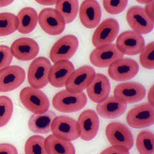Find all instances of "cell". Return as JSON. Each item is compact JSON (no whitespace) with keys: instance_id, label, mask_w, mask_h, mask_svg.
<instances>
[{"instance_id":"obj_23","label":"cell","mask_w":154,"mask_h":154,"mask_svg":"<svg viewBox=\"0 0 154 154\" xmlns=\"http://www.w3.org/2000/svg\"><path fill=\"white\" fill-rule=\"evenodd\" d=\"M55 117V113L51 111H47L43 113L34 114L28 120L29 129L36 134L48 133L51 131V125Z\"/></svg>"},{"instance_id":"obj_25","label":"cell","mask_w":154,"mask_h":154,"mask_svg":"<svg viewBox=\"0 0 154 154\" xmlns=\"http://www.w3.org/2000/svg\"><path fill=\"white\" fill-rule=\"evenodd\" d=\"M47 154H75V148L71 141L60 139L53 134L45 139Z\"/></svg>"},{"instance_id":"obj_27","label":"cell","mask_w":154,"mask_h":154,"mask_svg":"<svg viewBox=\"0 0 154 154\" xmlns=\"http://www.w3.org/2000/svg\"><path fill=\"white\" fill-rule=\"evenodd\" d=\"M153 133L150 131H142L137 136L136 147L140 154H154Z\"/></svg>"},{"instance_id":"obj_30","label":"cell","mask_w":154,"mask_h":154,"mask_svg":"<svg viewBox=\"0 0 154 154\" xmlns=\"http://www.w3.org/2000/svg\"><path fill=\"white\" fill-rule=\"evenodd\" d=\"M14 111L12 100L7 96H0V127L6 125L11 119Z\"/></svg>"},{"instance_id":"obj_6","label":"cell","mask_w":154,"mask_h":154,"mask_svg":"<svg viewBox=\"0 0 154 154\" xmlns=\"http://www.w3.org/2000/svg\"><path fill=\"white\" fill-rule=\"evenodd\" d=\"M107 139L112 146H121L129 150L133 145V137L131 131L120 122H113L105 129Z\"/></svg>"},{"instance_id":"obj_37","label":"cell","mask_w":154,"mask_h":154,"mask_svg":"<svg viewBox=\"0 0 154 154\" xmlns=\"http://www.w3.org/2000/svg\"><path fill=\"white\" fill-rule=\"evenodd\" d=\"M148 103L154 106V86L152 85L148 92Z\"/></svg>"},{"instance_id":"obj_17","label":"cell","mask_w":154,"mask_h":154,"mask_svg":"<svg viewBox=\"0 0 154 154\" xmlns=\"http://www.w3.org/2000/svg\"><path fill=\"white\" fill-rule=\"evenodd\" d=\"M77 124L79 128L80 137L82 140L91 141L97 135L99 130L100 120L95 111L87 109L82 112Z\"/></svg>"},{"instance_id":"obj_12","label":"cell","mask_w":154,"mask_h":154,"mask_svg":"<svg viewBox=\"0 0 154 154\" xmlns=\"http://www.w3.org/2000/svg\"><path fill=\"white\" fill-rule=\"evenodd\" d=\"M123 56L124 54L118 50L116 44H109L98 46L91 53L89 58L94 66L105 68L116 60L123 58Z\"/></svg>"},{"instance_id":"obj_18","label":"cell","mask_w":154,"mask_h":154,"mask_svg":"<svg viewBox=\"0 0 154 154\" xmlns=\"http://www.w3.org/2000/svg\"><path fill=\"white\" fill-rule=\"evenodd\" d=\"M79 17L82 24L92 29L100 24L101 17L100 5L96 0H84L79 8Z\"/></svg>"},{"instance_id":"obj_24","label":"cell","mask_w":154,"mask_h":154,"mask_svg":"<svg viewBox=\"0 0 154 154\" xmlns=\"http://www.w3.org/2000/svg\"><path fill=\"white\" fill-rule=\"evenodd\" d=\"M18 32L22 34H28L32 32L37 26L38 14L36 10L32 7H25L18 12Z\"/></svg>"},{"instance_id":"obj_21","label":"cell","mask_w":154,"mask_h":154,"mask_svg":"<svg viewBox=\"0 0 154 154\" xmlns=\"http://www.w3.org/2000/svg\"><path fill=\"white\" fill-rule=\"evenodd\" d=\"M86 90L89 98L92 102L98 103L109 96L110 81L106 75L102 74H96Z\"/></svg>"},{"instance_id":"obj_7","label":"cell","mask_w":154,"mask_h":154,"mask_svg":"<svg viewBox=\"0 0 154 154\" xmlns=\"http://www.w3.org/2000/svg\"><path fill=\"white\" fill-rule=\"evenodd\" d=\"M38 22L40 28L47 34L58 35L66 28V22L62 15L55 8H46L38 15Z\"/></svg>"},{"instance_id":"obj_28","label":"cell","mask_w":154,"mask_h":154,"mask_svg":"<svg viewBox=\"0 0 154 154\" xmlns=\"http://www.w3.org/2000/svg\"><path fill=\"white\" fill-rule=\"evenodd\" d=\"M18 26L16 15L9 12L0 13V37L13 33L18 29Z\"/></svg>"},{"instance_id":"obj_4","label":"cell","mask_w":154,"mask_h":154,"mask_svg":"<svg viewBox=\"0 0 154 154\" xmlns=\"http://www.w3.org/2000/svg\"><path fill=\"white\" fill-rule=\"evenodd\" d=\"M52 134L60 139L74 141L80 137V131L77 122L68 116H56L51 125Z\"/></svg>"},{"instance_id":"obj_40","label":"cell","mask_w":154,"mask_h":154,"mask_svg":"<svg viewBox=\"0 0 154 154\" xmlns=\"http://www.w3.org/2000/svg\"><path fill=\"white\" fill-rule=\"evenodd\" d=\"M136 1L140 3H144V4H146L149 2H153L154 1V0H136Z\"/></svg>"},{"instance_id":"obj_14","label":"cell","mask_w":154,"mask_h":154,"mask_svg":"<svg viewBox=\"0 0 154 154\" xmlns=\"http://www.w3.org/2000/svg\"><path fill=\"white\" fill-rule=\"evenodd\" d=\"M120 24L114 19H107L98 26L92 37L95 47L112 44L118 35Z\"/></svg>"},{"instance_id":"obj_19","label":"cell","mask_w":154,"mask_h":154,"mask_svg":"<svg viewBox=\"0 0 154 154\" xmlns=\"http://www.w3.org/2000/svg\"><path fill=\"white\" fill-rule=\"evenodd\" d=\"M10 51L13 56L20 61H30L36 58L39 52V46L32 38H20L12 44Z\"/></svg>"},{"instance_id":"obj_8","label":"cell","mask_w":154,"mask_h":154,"mask_svg":"<svg viewBox=\"0 0 154 154\" xmlns=\"http://www.w3.org/2000/svg\"><path fill=\"white\" fill-rule=\"evenodd\" d=\"M126 120L128 125L136 129L151 126L154 123V106L148 103L137 105L128 112Z\"/></svg>"},{"instance_id":"obj_38","label":"cell","mask_w":154,"mask_h":154,"mask_svg":"<svg viewBox=\"0 0 154 154\" xmlns=\"http://www.w3.org/2000/svg\"><path fill=\"white\" fill-rule=\"evenodd\" d=\"M35 1L42 5H53L56 4L58 0H35Z\"/></svg>"},{"instance_id":"obj_33","label":"cell","mask_w":154,"mask_h":154,"mask_svg":"<svg viewBox=\"0 0 154 154\" xmlns=\"http://www.w3.org/2000/svg\"><path fill=\"white\" fill-rule=\"evenodd\" d=\"M13 55L10 48L7 45H0V70L11 64Z\"/></svg>"},{"instance_id":"obj_15","label":"cell","mask_w":154,"mask_h":154,"mask_svg":"<svg viewBox=\"0 0 154 154\" xmlns=\"http://www.w3.org/2000/svg\"><path fill=\"white\" fill-rule=\"evenodd\" d=\"M127 21L134 32L141 35L148 34L153 30L154 21L146 14L144 8L133 6L128 10Z\"/></svg>"},{"instance_id":"obj_34","label":"cell","mask_w":154,"mask_h":154,"mask_svg":"<svg viewBox=\"0 0 154 154\" xmlns=\"http://www.w3.org/2000/svg\"><path fill=\"white\" fill-rule=\"evenodd\" d=\"M100 154H130V152L127 148L112 145L105 148Z\"/></svg>"},{"instance_id":"obj_16","label":"cell","mask_w":154,"mask_h":154,"mask_svg":"<svg viewBox=\"0 0 154 154\" xmlns=\"http://www.w3.org/2000/svg\"><path fill=\"white\" fill-rule=\"evenodd\" d=\"M24 70L18 65L7 66L0 70V92L13 91L21 85L25 80Z\"/></svg>"},{"instance_id":"obj_35","label":"cell","mask_w":154,"mask_h":154,"mask_svg":"<svg viewBox=\"0 0 154 154\" xmlns=\"http://www.w3.org/2000/svg\"><path fill=\"white\" fill-rule=\"evenodd\" d=\"M0 154H18L16 148L9 143H0Z\"/></svg>"},{"instance_id":"obj_13","label":"cell","mask_w":154,"mask_h":154,"mask_svg":"<svg viewBox=\"0 0 154 154\" xmlns=\"http://www.w3.org/2000/svg\"><path fill=\"white\" fill-rule=\"evenodd\" d=\"M140 66L137 61L130 58H120L109 66V75L116 81H124L132 79L137 74Z\"/></svg>"},{"instance_id":"obj_3","label":"cell","mask_w":154,"mask_h":154,"mask_svg":"<svg viewBox=\"0 0 154 154\" xmlns=\"http://www.w3.org/2000/svg\"><path fill=\"white\" fill-rule=\"evenodd\" d=\"M51 65L50 61L45 57L35 58L29 66L28 81L34 88L41 89L49 83V74Z\"/></svg>"},{"instance_id":"obj_39","label":"cell","mask_w":154,"mask_h":154,"mask_svg":"<svg viewBox=\"0 0 154 154\" xmlns=\"http://www.w3.org/2000/svg\"><path fill=\"white\" fill-rule=\"evenodd\" d=\"M14 2V0H0V7H7L12 3Z\"/></svg>"},{"instance_id":"obj_36","label":"cell","mask_w":154,"mask_h":154,"mask_svg":"<svg viewBox=\"0 0 154 154\" xmlns=\"http://www.w3.org/2000/svg\"><path fill=\"white\" fill-rule=\"evenodd\" d=\"M144 9L149 18L154 21V1L146 3Z\"/></svg>"},{"instance_id":"obj_20","label":"cell","mask_w":154,"mask_h":154,"mask_svg":"<svg viewBox=\"0 0 154 154\" xmlns=\"http://www.w3.org/2000/svg\"><path fill=\"white\" fill-rule=\"evenodd\" d=\"M74 70L75 66L70 61H56L50 69L49 83L56 88H63Z\"/></svg>"},{"instance_id":"obj_31","label":"cell","mask_w":154,"mask_h":154,"mask_svg":"<svg viewBox=\"0 0 154 154\" xmlns=\"http://www.w3.org/2000/svg\"><path fill=\"white\" fill-rule=\"evenodd\" d=\"M140 60L141 65L147 69L154 68V42H152L143 48L140 53Z\"/></svg>"},{"instance_id":"obj_29","label":"cell","mask_w":154,"mask_h":154,"mask_svg":"<svg viewBox=\"0 0 154 154\" xmlns=\"http://www.w3.org/2000/svg\"><path fill=\"white\" fill-rule=\"evenodd\" d=\"M25 154H47L45 148V139L41 136H30L25 143Z\"/></svg>"},{"instance_id":"obj_22","label":"cell","mask_w":154,"mask_h":154,"mask_svg":"<svg viewBox=\"0 0 154 154\" xmlns=\"http://www.w3.org/2000/svg\"><path fill=\"white\" fill-rule=\"evenodd\" d=\"M127 107V104L111 96L97 103L96 109L98 114L101 117L113 119L121 116L125 112Z\"/></svg>"},{"instance_id":"obj_11","label":"cell","mask_w":154,"mask_h":154,"mask_svg":"<svg viewBox=\"0 0 154 154\" xmlns=\"http://www.w3.org/2000/svg\"><path fill=\"white\" fill-rule=\"evenodd\" d=\"M116 45L122 54L132 56L141 52L145 42L142 35L134 31H126L118 36Z\"/></svg>"},{"instance_id":"obj_10","label":"cell","mask_w":154,"mask_h":154,"mask_svg":"<svg viewBox=\"0 0 154 154\" xmlns=\"http://www.w3.org/2000/svg\"><path fill=\"white\" fill-rule=\"evenodd\" d=\"M146 95V89L137 82H125L117 85L114 97L125 104H132L142 100Z\"/></svg>"},{"instance_id":"obj_5","label":"cell","mask_w":154,"mask_h":154,"mask_svg":"<svg viewBox=\"0 0 154 154\" xmlns=\"http://www.w3.org/2000/svg\"><path fill=\"white\" fill-rule=\"evenodd\" d=\"M79 44V40L75 35L64 36L56 41L50 49V60L53 63L59 61L69 60L76 52Z\"/></svg>"},{"instance_id":"obj_2","label":"cell","mask_w":154,"mask_h":154,"mask_svg":"<svg viewBox=\"0 0 154 154\" xmlns=\"http://www.w3.org/2000/svg\"><path fill=\"white\" fill-rule=\"evenodd\" d=\"M19 99L25 108L34 114L43 113L49 109V99L40 89L25 87L20 91Z\"/></svg>"},{"instance_id":"obj_9","label":"cell","mask_w":154,"mask_h":154,"mask_svg":"<svg viewBox=\"0 0 154 154\" xmlns=\"http://www.w3.org/2000/svg\"><path fill=\"white\" fill-rule=\"evenodd\" d=\"M96 75L95 69L91 66L84 65L72 73L66 83V89L72 93H80L85 90Z\"/></svg>"},{"instance_id":"obj_32","label":"cell","mask_w":154,"mask_h":154,"mask_svg":"<svg viewBox=\"0 0 154 154\" xmlns=\"http://www.w3.org/2000/svg\"><path fill=\"white\" fill-rule=\"evenodd\" d=\"M128 4V0H103V5L106 12L116 15L121 13Z\"/></svg>"},{"instance_id":"obj_1","label":"cell","mask_w":154,"mask_h":154,"mask_svg":"<svg viewBox=\"0 0 154 154\" xmlns=\"http://www.w3.org/2000/svg\"><path fill=\"white\" fill-rule=\"evenodd\" d=\"M87 102V96L83 91L80 93H72L64 90L54 95L52 104L54 108L58 111L74 112L84 108Z\"/></svg>"},{"instance_id":"obj_26","label":"cell","mask_w":154,"mask_h":154,"mask_svg":"<svg viewBox=\"0 0 154 154\" xmlns=\"http://www.w3.org/2000/svg\"><path fill=\"white\" fill-rule=\"evenodd\" d=\"M79 0H58L55 10L63 17L66 24L73 22L79 12Z\"/></svg>"}]
</instances>
